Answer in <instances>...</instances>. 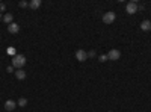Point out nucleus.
I'll list each match as a JSON object with an SVG mask.
<instances>
[{"label":"nucleus","instance_id":"15","mask_svg":"<svg viewBox=\"0 0 151 112\" xmlns=\"http://www.w3.org/2000/svg\"><path fill=\"white\" fill-rule=\"evenodd\" d=\"M20 6L21 8H26V6H29V3L27 2H20Z\"/></svg>","mask_w":151,"mask_h":112},{"label":"nucleus","instance_id":"8","mask_svg":"<svg viewBox=\"0 0 151 112\" xmlns=\"http://www.w3.org/2000/svg\"><path fill=\"white\" fill-rule=\"evenodd\" d=\"M141 29L145 30V32L151 30V21H150V20H144V21L141 23Z\"/></svg>","mask_w":151,"mask_h":112},{"label":"nucleus","instance_id":"7","mask_svg":"<svg viewBox=\"0 0 151 112\" xmlns=\"http://www.w3.org/2000/svg\"><path fill=\"white\" fill-rule=\"evenodd\" d=\"M15 106H17V103H15L14 100H8V102L5 103V109H6V111H9V112H11V111H14V109H15Z\"/></svg>","mask_w":151,"mask_h":112},{"label":"nucleus","instance_id":"17","mask_svg":"<svg viewBox=\"0 0 151 112\" xmlns=\"http://www.w3.org/2000/svg\"><path fill=\"white\" fill-rule=\"evenodd\" d=\"M8 52H9L11 55H14V53H15V50H14V47H9V48H8Z\"/></svg>","mask_w":151,"mask_h":112},{"label":"nucleus","instance_id":"3","mask_svg":"<svg viewBox=\"0 0 151 112\" xmlns=\"http://www.w3.org/2000/svg\"><path fill=\"white\" fill-rule=\"evenodd\" d=\"M119 56H121V52L116 50V48H112V50L107 53V59H110V61H118Z\"/></svg>","mask_w":151,"mask_h":112},{"label":"nucleus","instance_id":"6","mask_svg":"<svg viewBox=\"0 0 151 112\" xmlns=\"http://www.w3.org/2000/svg\"><path fill=\"white\" fill-rule=\"evenodd\" d=\"M8 30H9V33H18V32H20V26H18L17 23L12 21L9 26H8Z\"/></svg>","mask_w":151,"mask_h":112},{"label":"nucleus","instance_id":"5","mask_svg":"<svg viewBox=\"0 0 151 112\" xmlns=\"http://www.w3.org/2000/svg\"><path fill=\"white\" fill-rule=\"evenodd\" d=\"M76 58H77V61L83 62V61L88 59V53L85 50H77V52H76Z\"/></svg>","mask_w":151,"mask_h":112},{"label":"nucleus","instance_id":"2","mask_svg":"<svg viewBox=\"0 0 151 112\" xmlns=\"http://www.w3.org/2000/svg\"><path fill=\"white\" fill-rule=\"evenodd\" d=\"M115 18H116L115 12H106V14L103 15V21H104L106 24H112L113 21H115Z\"/></svg>","mask_w":151,"mask_h":112},{"label":"nucleus","instance_id":"10","mask_svg":"<svg viewBox=\"0 0 151 112\" xmlns=\"http://www.w3.org/2000/svg\"><path fill=\"white\" fill-rule=\"evenodd\" d=\"M41 6V0H32V2H29V8L32 9H38Z\"/></svg>","mask_w":151,"mask_h":112},{"label":"nucleus","instance_id":"11","mask_svg":"<svg viewBox=\"0 0 151 112\" xmlns=\"http://www.w3.org/2000/svg\"><path fill=\"white\" fill-rule=\"evenodd\" d=\"M3 21L8 23V26H9V24L12 23V14H5L3 15Z\"/></svg>","mask_w":151,"mask_h":112},{"label":"nucleus","instance_id":"12","mask_svg":"<svg viewBox=\"0 0 151 112\" xmlns=\"http://www.w3.org/2000/svg\"><path fill=\"white\" fill-rule=\"evenodd\" d=\"M26 105H27V100L24 97H21L20 100H18V106H26Z\"/></svg>","mask_w":151,"mask_h":112},{"label":"nucleus","instance_id":"1","mask_svg":"<svg viewBox=\"0 0 151 112\" xmlns=\"http://www.w3.org/2000/svg\"><path fill=\"white\" fill-rule=\"evenodd\" d=\"M24 65H26V56L23 55H15L12 58V67L17 68V70H21Z\"/></svg>","mask_w":151,"mask_h":112},{"label":"nucleus","instance_id":"9","mask_svg":"<svg viewBox=\"0 0 151 112\" xmlns=\"http://www.w3.org/2000/svg\"><path fill=\"white\" fill-rule=\"evenodd\" d=\"M15 77H17L18 80L26 79V71H24V70H17V71H15Z\"/></svg>","mask_w":151,"mask_h":112},{"label":"nucleus","instance_id":"14","mask_svg":"<svg viewBox=\"0 0 151 112\" xmlns=\"http://www.w3.org/2000/svg\"><path fill=\"white\" fill-rule=\"evenodd\" d=\"M5 9H6V5L5 3H0V12H3Z\"/></svg>","mask_w":151,"mask_h":112},{"label":"nucleus","instance_id":"4","mask_svg":"<svg viewBox=\"0 0 151 112\" xmlns=\"http://www.w3.org/2000/svg\"><path fill=\"white\" fill-rule=\"evenodd\" d=\"M125 11H127V14H136L137 5L134 2H130V3H127V6H125Z\"/></svg>","mask_w":151,"mask_h":112},{"label":"nucleus","instance_id":"18","mask_svg":"<svg viewBox=\"0 0 151 112\" xmlns=\"http://www.w3.org/2000/svg\"><path fill=\"white\" fill-rule=\"evenodd\" d=\"M6 70H8V73H12V71H14V67H12V65H11V67H8Z\"/></svg>","mask_w":151,"mask_h":112},{"label":"nucleus","instance_id":"13","mask_svg":"<svg viewBox=\"0 0 151 112\" xmlns=\"http://www.w3.org/2000/svg\"><path fill=\"white\" fill-rule=\"evenodd\" d=\"M104 61H107V55H101V56H100V62H104Z\"/></svg>","mask_w":151,"mask_h":112},{"label":"nucleus","instance_id":"19","mask_svg":"<svg viewBox=\"0 0 151 112\" xmlns=\"http://www.w3.org/2000/svg\"><path fill=\"white\" fill-rule=\"evenodd\" d=\"M0 20H2V12H0Z\"/></svg>","mask_w":151,"mask_h":112},{"label":"nucleus","instance_id":"16","mask_svg":"<svg viewBox=\"0 0 151 112\" xmlns=\"http://www.w3.org/2000/svg\"><path fill=\"white\" fill-rule=\"evenodd\" d=\"M94 56H95V52L94 50H91L89 53H88V58H94Z\"/></svg>","mask_w":151,"mask_h":112}]
</instances>
